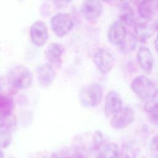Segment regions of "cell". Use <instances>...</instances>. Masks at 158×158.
Wrapping results in <instances>:
<instances>
[{
  "label": "cell",
  "instance_id": "obj_26",
  "mask_svg": "<svg viewBox=\"0 0 158 158\" xmlns=\"http://www.w3.org/2000/svg\"><path fill=\"white\" fill-rule=\"evenodd\" d=\"M54 158H85V157H84L83 155L78 154V153H76L72 155H55V156L54 157Z\"/></svg>",
  "mask_w": 158,
  "mask_h": 158
},
{
  "label": "cell",
  "instance_id": "obj_12",
  "mask_svg": "<svg viewBox=\"0 0 158 158\" xmlns=\"http://www.w3.org/2000/svg\"><path fill=\"white\" fill-rule=\"evenodd\" d=\"M64 52V46L59 43L50 44L46 51V57L52 66L59 67L62 64V57Z\"/></svg>",
  "mask_w": 158,
  "mask_h": 158
},
{
  "label": "cell",
  "instance_id": "obj_21",
  "mask_svg": "<svg viewBox=\"0 0 158 158\" xmlns=\"http://www.w3.org/2000/svg\"><path fill=\"white\" fill-rule=\"evenodd\" d=\"M14 107L12 96L0 94V114L4 116L12 114Z\"/></svg>",
  "mask_w": 158,
  "mask_h": 158
},
{
  "label": "cell",
  "instance_id": "obj_19",
  "mask_svg": "<svg viewBox=\"0 0 158 158\" xmlns=\"http://www.w3.org/2000/svg\"><path fill=\"white\" fill-rule=\"evenodd\" d=\"M18 89L7 75L0 77V94L12 96L18 92Z\"/></svg>",
  "mask_w": 158,
  "mask_h": 158
},
{
  "label": "cell",
  "instance_id": "obj_5",
  "mask_svg": "<svg viewBox=\"0 0 158 158\" xmlns=\"http://www.w3.org/2000/svg\"><path fill=\"white\" fill-rule=\"evenodd\" d=\"M93 62L98 70L102 73L109 72L114 65V59L112 54L107 49H98L94 54Z\"/></svg>",
  "mask_w": 158,
  "mask_h": 158
},
{
  "label": "cell",
  "instance_id": "obj_30",
  "mask_svg": "<svg viewBox=\"0 0 158 158\" xmlns=\"http://www.w3.org/2000/svg\"><path fill=\"white\" fill-rule=\"evenodd\" d=\"M0 158H4V153L0 149Z\"/></svg>",
  "mask_w": 158,
  "mask_h": 158
},
{
  "label": "cell",
  "instance_id": "obj_7",
  "mask_svg": "<svg viewBox=\"0 0 158 158\" xmlns=\"http://www.w3.org/2000/svg\"><path fill=\"white\" fill-rule=\"evenodd\" d=\"M123 101L120 95L115 91L112 90L107 93L104 101V113L107 117H112L122 107Z\"/></svg>",
  "mask_w": 158,
  "mask_h": 158
},
{
  "label": "cell",
  "instance_id": "obj_2",
  "mask_svg": "<svg viewBox=\"0 0 158 158\" xmlns=\"http://www.w3.org/2000/svg\"><path fill=\"white\" fill-rule=\"evenodd\" d=\"M103 89L98 83H91L82 87L80 91L79 98L81 104L85 107L98 106L102 98Z\"/></svg>",
  "mask_w": 158,
  "mask_h": 158
},
{
  "label": "cell",
  "instance_id": "obj_16",
  "mask_svg": "<svg viewBox=\"0 0 158 158\" xmlns=\"http://www.w3.org/2000/svg\"><path fill=\"white\" fill-rule=\"evenodd\" d=\"M144 108L149 121L158 126V92L154 98L147 101Z\"/></svg>",
  "mask_w": 158,
  "mask_h": 158
},
{
  "label": "cell",
  "instance_id": "obj_6",
  "mask_svg": "<svg viewBox=\"0 0 158 158\" xmlns=\"http://www.w3.org/2000/svg\"><path fill=\"white\" fill-rule=\"evenodd\" d=\"M134 120V113L128 107H123L111 117L110 126L115 130H122L129 126Z\"/></svg>",
  "mask_w": 158,
  "mask_h": 158
},
{
  "label": "cell",
  "instance_id": "obj_25",
  "mask_svg": "<svg viewBox=\"0 0 158 158\" xmlns=\"http://www.w3.org/2000/svg\"><path fill=\"white\" fill-rule=\"evenodd\" d=\"M149 151L152 158H158V135L152 138L149 143Z\"/></svg>",
  "mask_w": 158,
  "mask_h": 158
},
{
  "label": "cell",
  "instance_id": "obj_33",
  "mask_svg": "<svg viewBox=\"0 0 158 158\" xmlns=\"http://www.w3.org/2000/svg\"><path fill=\"white\" fill-rule=\"evenodd\" d=\"M10 158H14V157H10Z\"/></svg>",
  "mask_w": 158,
  "mask_h": 158
},
{
  "label": "cell",
  "instance_id": "obj_9",
  "mask_svg": "<svg viewBox=\"0 0 158 158\" xmlns=\"http://www.w3.org/2000/svg\"><path fill=\"white\" fill-rule=\"evenodd\" d=\"M102 10V4L99 1H85L81 6V14L88 20L97 19L101 15Z\"/></svg>",
  "mask_w": 158,
  "mask_h": 158
},
{
  "label": "cell",
  "instance_id": "obj_27",
  "mask_svg": "<svg viewBox=\"0 0 158 158\" xmlns=\"http://www.w3.org/2000/svg\"><path fill=\"white\" fill-rule=\"evenodd\" d=\"M6 117L2 114H0V130L2 129V127H4L5 121H6Z\"/></svg>",
  "mask_w": 158,
  "mask_h": 158
},
{
  "label": "cell",
  "instance_id": "obj_17",
  "mask_svg": "<svg viewBox=\"0 0 158 158\" xmlns=\"http://www.w3.org/2000/svg\"><path fill=\"white\" fill-rule=\"evenodd\" d=\"M135 35L141 43L146 42L153 33L152 28L145 22H139L135 25Z\"/></svg>",
  "mask_w": 158,
  "mask_h": 158
},
{
  "label": "cell",
  "instance_id": "obj_32",
  "mask_svg": "<svg viewBox=\"0 0 158 158\" xmlns=\"http://www.w3.org/2000/svg\"><path fill=\"white\" fill-rule=\"evenodd\" d=\"M141 158H146V157H141Z\"/></svg>",
  "mask_w": 158,
  "mask_h": 158
},
{
  "label": "cell",
  "instance_id": "obj_29",
  "mask_svg": "<svg viewBox=\"0 0 158 158\" xmlns=\"http://www.w3.org/2000/svg\"><path fill=\"white\" fill-rule=\"evenodd\" d=\"M154 46H155L157 52L158 53V35L156 36L155 40H154Z\"/></svg>",
  "mask_w": 158,
  "mask_h": 158
},
{
  "label": "cell",
  "instance_id": "obj_8",
  "mask_svg": "<svg viewBox=\"0 0 158 158\" xmlns=\"http://www.w3.org/2000/svg\"><path fill=\"white\" fill-rule=\"evenodd\" d=\"M30 38L36 46H43L48 38V28L43 21L34 22L30 27Z\"/></svg>",
  "mask_w": 158,
  "mask_h": 158
},
{
  "label": "cell",
  "instance_id": "obj_20",
  "mask_svg": "<svg viewBox=\"0 0 158 158\" xmlns=\"http://www.w3.org/2000/svg\"><path fill=\"white\" fill-rule=\"evenodd\" d=\"M137 39L135 34L128 32L122 43L119 45L120 49L123 53H129L134 51L136 46Z\"/></svg>",
  "mask_w": 158,
  "mask_h": 158
},
{
  "label": "cell",
  "instance_id": "obj_3",
  "mask_svg": "<svg viewBox=\"0 0 158 158\" xmlns=\"http://www.w3.org/2000/svg\"><path fill=\"white\" fill-rule=\"evenodd\" d=\"M7 76L18 89H27L33 83V75L28 68L23 65H15L9 71Z\"/></svg>",
  "mask_w": 158,
  "mask_h": 158
},
{
  "label": "cell",
  "instance_id": "obj_18",
  "mask_svg": "<svg viewBox=\"0 0 158 158\" xmlns=\"http://www.w3.org/2000/svg\"><path fill=\"white\" fill-rule=\"evenodd\" d=\"M97 158H120V150L117 144L108 143L98 152Z\"/></svg>",
  "mask_w": 158,
  "mask_h": 158
},
{
  "label": "cell",
  "instance_id": "obj_24",
  "mask_svg": "<svg viewBox=\"0 0 158 158\" xmlns=\"http://www.w3.org/2000/svg\"><path fill=\"white\" fill-rule=\"evenodd\" d=\"M92 148L94 150L99 149L103 144V135L101 131L96 130L93 133L92 137Z\"/></svg>",
  "mask_w": 158,
  "mask_h": 158
},
{
  "label": "cell",
  "instance_id": "obj_10",
  "mask_svg": "<svg viewBox=\"0 0 158 158\" xmlns=\"http://www.w3.org/2000/svg\"><path fill=\"white\" fill-rule=\"evenodd\" d=\"M127 33L126 28L123 24L119 21L112 23L108 30V40L113 44L120 45Z\"/></svg>",
  "mask_w": 158,
  "mask_h": 158
},
{
  "label": "cell",
  "instance_id": "obj_13",
  "mask_svg": "<svg viewBox=\"0 0 158 158\" xmlns=\"http://www.w3.org/2000/svg\"><path fill=\"white\" fill-rule=\"evenodd\" d=\"M136 57L141 69L147 73H151L154 65V57L151 50L145 46L140 47Z\"/></svg>",
  "mask_w": 158,
  "mask_h": 158
},
{
  "label": "cell",
  "instance_id": "obj_1",
  "mask_svg": "<svg viewBox=\"0 0 158 158\" xmlns=\"http://www.w3.org/2000/svg\"><path fill=\"white\" fill-rule=\"evenodd\" d=\"M131 88L139 98L146 102L154 98L158 92L153 81L143 75H138L132 80Z\"/></svg>",
  "mask_w": 158,
  "mask_h": 158
},
{
  "label": "cell",
  "instance_id": "obj_15",
  "mask_svg": "<svg viewBox=\"0 0 158 158\" xmlns=\"http://www.w3.org/2000/svg\"><path fill=\"white\" fill-rule=\"evenodd\" d=\"M118 18L119 22L123 25L130 26L134 23L135 19V11L127 2H122L120 6Z\"/></svg>",
  "mask_w": 158,
  "mask_h": 158
},
{
  "label": "cell",
  "instance_id": "obj_22",
  "mask_svg": "<svg viewBox=\"0 0 158 158\" xmlns=\"http://www.w3.org/2000/svg\"><path fill=\"white\" fill-rule=\"evenodd\" d=\"M12 142L11 131L6 129L0 130V149L8 148Z\"/></svg>",
  "mask_w": 158,
  "mask_h": 158
},
{
  "label": "cell",
  "instance_id": "obj_31",
  "mask_svg": "<svg viewBox=\"0 0 158 158\" xmlns=\"http://www.w3.org/2000/svg\"><path fill=\"white\" fill-rule=\"evenodd\" d=\"M155 28L157 31H158V20L156 21V22L155 23Z\"/></svg>",
  "mask_w": 158,
  "mask_h": 158
},
{
  "label": "cell",
  "instance_id": "obj_28",
  "mask_svg": "<svg viewBox=\"0 0 158 158\" xmlns=\"http://www.w3.org/2000/svg\"><path fill=\"white\" fill-rule=\"evenodd\" d=\"M33 158H48V156L46 153L40 152L36 153V154L33 156Z\"/></svg>",
  "mask_w": 158,
  "mask_h": 158
},
{
  "label": "cell",
  "instance_id": "obj_4",
  "mask_svg": "<svg viewBox=\"0 0 158 158\" xmlns=\"http://www.w3.org/2000/svg\"><path fill=\"white\" fill-rule=\"evenodd\" d=\"M51 25L54 33L57 36L62 37L72 30L73 21L70 14L58 13L52 17Z\"/></svg>",
  "mask_w": 158,
  "mask_h": 158
},
{
  "label": "cell",
  "instance_id": "obj_23",
  "mask_svg": "<svg viewBox=\"0 0 158 158\" xmlns=\"http://www.w3.org/2000/svg\"><path fill=\"white\" fill-rule=\"evenodd\" d=\"M137 149L131 144H127L123 146L120 151V158H136Z\"/></svg>",
  "mask_w": 158,
  "mask_h": 158
},
{
  "label": "cell",
  "instance_id": "obj_14",
  "mask_svg": "<svg viewBox=\"0 0 158 158\" xmlns=\"http://www.w3.org/2000/svg\"><path fill=\"white\" fill-rule=\"evenodd\" d=\"M138 10L141 18L149 19L158 11V1H141L138 5Z\"/></svg>",
  "mask_w": 158,
  "mask_h": 158
},
{
  "label": "cell",
  "instance_id": "obj_11",
  "mask_svg": "<svg viewBox=\"0 0 158 158\" xmlns=\"http://www.w3.org/2000/svg\"><path fill=\"white\" fill-rule=\"evenodd\" d=\"M56 70L49 63L40 64L37 69V77L39 83L43 86L50 85L56 78Z\"/></svg>",
  "mask_w": 158,
  "mask_h": 158
}]
</instances>
